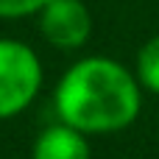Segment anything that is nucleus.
<instances>
[{
    "mask_svg": "<svg viewBox=\"0 0 159 159\" xmlns=\"http://www.w3.org/2000/svg\"><path fill=\"white\" fill-rule=\"evenodd\" d=\"M53 106L61 123L89 134L129 129L143 109V84L134 70L109 56H84L64 70Z\"/></svg>",
    "mask_w": 159,
    "mask_h": 159,
    "instance_id": "f257e3e1",
    "label": "nucleus"
},
{
    "mask_svg": "<svg viewBox=\"0 0 159 159\" xmlns=\"http://www.w3.org/2000/svg\"><path fill=\"white\" fill-rule=\"evenodd\" d=\"M42 87V61L28 42L0 39V120L25 112Z\"/></svg>",
    "mask_w": 159,
    "mask_h": 159,
    "instance_id": "f03ea898",
    "label": "nucleus"
},
{
    "mask_svg": "<svg viewBox=\"0 0 159 159\" xmlns=\"http://www.w3.org/2000/svg\"><path fill=\"white\" fill-rule=\"evenodd\" d=\"M36 17L48 45L59 50H78L92 36V14L84 0H50Z\"/></svg>",
    "mask_w": 159,
    "mask_h": 159,
    "instance_id": "7ed1b4c3",
    "label": "nucleus"
},
{
    "mask_svg": "<svg viewBox=\"0 0 159 159\" xmlns=\"http://www.w3.org/2000/svg\"><path fill=\"white\" fill-rule=\"evenodd\" d=\"M31 159H92V148L84 131L59 120L36 137Z\"/></svg>",
    "mask_w": 159,
    "mask_h": 159,
    "instance_id": "20e7f679",
    "label": "nucleus"
},
{
    "mask_svg": "<svg viewBox=\"0 0 159 159\" xmlns=\"http://www.w3.org/2000/svg\"><path fill=\"white\" fill-rule=\"evenodd\" d=\"M134 73H137L140 84H143V89H148L151 95H159V34L151 36L137 50Z\"/></svg>",
    "mask_w": 159,
    "mask_h": 159,
    "instance_id": "39448f33",
    "label": "nucleus"
},
{
    "mask_svg": "<svg viewBox=\"0 0 159 159\" xmlns=\"http://www.w3.org/2000/svg\"><path fill=\"white\" fill-rule=\"evenodd\" d=\"M50 0H0V20H20L39 14Z\"/></svg>",
    "mask_w": 159,
    "mask_h": 159,
    "instance_id": "423d86ee",
    "label": "nucleus"
}]
</instances>
